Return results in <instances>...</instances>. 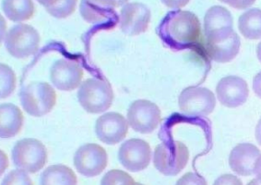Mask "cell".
<instances>
[{"label":"cell","mask_w":261,"mask_h":185,"mask_svg":"<svg viewBox=\"0 0 261 185\" xmlns=\"http://www.w3.org/2000/svg\"><path fill=\"white\" fill-rule=\"evenodd\" d=\"M77 100L89 113L107 112L114 101L112 85L105 78H88L80 87Z\"/></svg>","instance_id":"2"},{"label":"cell","mask_w":261,"mask_h":185,"mask_svg":"<svg viewBox=\"0 0 261 185\" xmlns=\"http://www.w3.org/2000/svg\"><path fill=\"white\" fill-rule=\"evenodd\" d=\"M15 167L28 173H36L47 161V151L44 144L34 138H24L15 144L12 149Z\"/></svg>","instance_id":"5"},{"label":"cell","mask_w":261,"mask_h":185,"mask_svg":"<svg viewBox=\"0 0 261 185\" xmlns=\"http://www.w3.org/2000/svg\"><path fill=\"white\" fill-rule=\"evenodd\" d=\"M260 151L249 143H242L232 148L229 156V165L233 172L240 176L254 174V167Z\"/></svg>","instance_id":"16"},{"label":"cell","mask_w":261,"mask_h":185,"mask_svg":"<svg viewBox=\"0 0 261 185\" xmlns=\"http://www.w3.org/2000/svg\"><path fill=\"white\" fill-rule=\"evenodd\" d=\"M19 96L25 112L34 117L47 114L57 103V93L46 82L30 83L21 89Z\"/></svg>","instance_id":"4"},{"label":"cell","mask_w":261,"mask_h":185,"mask_svg":"<svg viewBox=\"0 0 261 185\" xmlns=\"http://www.w3.org/2000/svg\"><path fill=\"white\" fill-rule=\"evenodd\" d=\"M238 28L247 39H260L261 10L250 9L243 13L238 20Z\"/></svg>","instance_id":"21"},{"label":"cell","mask_w":261,"mask_h":185,"mask_svg":"<svg viewBox=\"0 0 261 185\" xmlns=\"http://www.w3.org/2000/svg\"><path fill=\"white\" fill-rule=\"evenodd\" d=\"M253 89L256 96L261 99V72L256 74L253 80Z\"/></svg>","instance_id":"29"},{"label":"cell","mask_w":261,"mask_h":185,"mask_svg":"<svg viewBox=\"0 0 261 185\" xmlns=\"http://www.w3.org/2000/svg\"><path fill=\"white\" fill-rule=\"evenodd\" d=\"M83 77V68L77 61L59 59L50 69V78L59 90L71 91L81 85Z\"/></svg>","instance_id":"13"},{"label":"cell","mask_w":261,"mask_h":185,"mask_svg":"<svg viewBox=\"0 0 261 185\" xmlns=\"http://www.w3.org/2000/svg\"><path fill=\"white\" fill-rule=\"evenodd\" d=\"M165 43L175 48H185L198 42L201 24L196 15L188 10H175L166 15L159 27Z\"/></svg>","instance_id":"1"},{"label":"cell","mask_w":261,"mask_h":185,"mask_svg":"<svg viewBox=\"0 0 261 185\" xmlns=\"http://www.w3.org/2000/svg\"><path fill=\"white\" fill-rule=\"evenodd\" d=\"M110 6H115L113 2H91L83 1L80 6L81 14L89 23L97 24L108 20L115 15V11Z\"/></svg>","instance_id":"19"},{"label":"cell","mask_w":261,"mask_h":185,"mask_svg":"<svg viewBox=\"0 0 261 185\" xmlns=\"http://www.w3.org/2000/svg\"><path fill=\"white\" fill-rule=\"evenodd\" d=\"M247 185H261V181L256 178V179L250 180Z\"/></svg>","instance_id":"35"},{"label":"cell","mask_w":261,"mask_h":185,"mask_svg":"<svg viewBox=\"0 0 261 185\" xmlns=\"http://www.w3.org/2000/svg\"><path fill=\"white\" fill-rule=\"evenodd\" d=\"M150 18V9L145 4L140 2L125 3L119 16L120 29L129 36L140 35L148 29Z\"/></svg>","instance_id":"12"},{"label":"cell","mask_w":261,"mask_h":185,"mask_svg":"<svg viewBox=\"0 0 261 185\" xmlns=\"http://www.w3.org/2000/svg\"><path fill=\"white\" fill-rule=\"evenodd\" d=\"M241 40L237 32L229 39L219 44H206L210 57L218 63H228L236 58L240 51Z\"/></svg>","instance_id":"18"},{"label":"cell","mask_w":261,"mask_h":185,"mask_svg":"<svg viewBox=\"0 0 261 185\" xmlns=\"http://www.w3.org/2000/svg\"><path fill=\"white\" fill-rule=\"evenodd\" d=\"M108 156L102 146L89 143L81 146L74 155V166L82 175L92 178L107 168Z\"/></svg>","instance_id":"10"},{"label":"cell","mask_w":261,"mask_h":185,"mask_svg":"<svg viewBox=\"0 0 261 185\" xmlns=\"http://www.w3.org/2000/svg\"><path fill=\"white\" fill-rule=\"evenodd\" d=\"M256 55H257V58L260 61L261 63V42L259 44H257V47H256Z\"/></svg>","instance_id":"34"},{"label":"cell","mask_w":261,"mask_h":185,"mask_svg":"<svg viewBox=\"0 0 261 185\" xmlns=\"http://www.w3.org/2000/svg\"><path fill=\"white\" fill-rule=\"evenodd\" d=\"M40 41V35L33 26L19 23L8 32L5 37V46L12 56L26 58L38 51Z\"/></svg>","instance_id":"6"},{"label":"cell","mask_w":261,"mask_h":185,"mask_svg":"<svg viewBox=\"0 0 261 185\" xmlns=\"http://www.w3.org/2000/svg\"><path fill=\"white\" fill-rule=\"evenodd\" d=\"M41 185H77V176L74 171L62 164L49 166L40 177Z\"/></svg>","instance_id":"20"},{"label":"cell","mask_w":261,"mask_h":185,"mask_svg":"<svg viewBox=\"0 0 261 185\" xmlns=\"http://www.w3.org/2000/svg\"><path fill=\"white\" fill-rule=\"evenodd\" d=\"M229 5L232 6L234 8H237L238 10H244V8L251 6L254 4L255 1H250V2H246V1H242V2H238V1H234V2H229V1H225Z\"/></svg>","instance_id":"30"},{"label":"cell","mask_w":261,"mask_h":185,"mask_svg":"<svg viewBox=\"0 0 261 185\" xmlns=\"http://www.w3.org/2000/svg\"><path fill=\"white\" fill-rule=\"evenodd\" d=\"M135 180L128 173L120 170H112L102 177L101 185H135Z\"/></svg>","instance_id":"25"},{"label":"cell","mask_w":261,"mask_h":185,"mask_svg":"<svg viewBox=\"0 0 261 185\" xmlns=\"http://www.w3.org/2000/svg\"><path fill=\"white\" fill-rule=\"evenodd\" d=\"M41 5L44 6L49 14L58 19H65L72 14L76 10L77 1L66 0V1H39Z\"/></svg>","instance_id":"23"},{"label":"cell","mask_w":261,"mask_h":185,"mask_svg":"<svg viewBox=\"0 0 261 185\" xmlns=\"http://www.w3.org/2000/svg\"><path fill=\"white\" fill-rule=\"evenodd\" d=\"M2 9L8 19L15 22L28 20L34 16V4L33 1H10L2 2Z\"/></svg>","instance_id":"22"},{"label":"cell","mask_w":261,"mask_h":185,"mask_svg":"<svg viewBox=\"0 0 261 185\" xmlns=\"http://www.w3.org/2000/svg\"><path fill=\"white\" fill-rule=\"evenodd\" d=\"M180 111L188 116H208L216 106V97L204 87H189L178 97Z\"/></svg>","instance_id":"7"},{"label":"cell","mask_w":261,"mask_h":185,"mask_svg":"<svg viewBox=\"0 0 261 185\" xmlns=\"http://www.w3.org/2000/svg\"><path fill=\"white\" fill-rule=\"evenodd\" d=\"M175 185H208L202 176L195 172H188L179 179Z\"/></svg>","instance_id":"27"},{"label":"cell","mask_w":261,"mask_h":185,"mask_svg":"<svg viewBox=\"0 0 261 185\" xmlns=\"http://www.w3.org/2000/svg\"><path fill=\"white\" fill-rule=\"evenodd\" d=\"M1 71V99H6L11 95L16 88V75L13 70L10 69L8 65L1 64L0 65Z\"/></svg>","instance_id":"24"},{"label":"cell","mask_w":261,"mask_h":185,"mask_svg":"<svg viewBox=\"0 0 261 185\" xmlns=\"http://www.w3.org/2000/svg\"><path fill=\"white\" fill-rule=\"evenodd\" d=\"M165 4L166 5L171 6V7H173L174 8V5H178V7H181V6H184L187 4V3H189V1H185L183 3H181V2H173V3H169V2H164Z\"/></svg>","instance_id":"33"},{"label":"cell","mask_w":261,"mask_h":185,"mask_svg":"<svg viewBox=\"0 0 261 185\" xmlns=\"http://www.w3.org/2000/svg\"><path fill=\"white\" fill-rule=\"evenodd\" d=\"M216 93L219 102L223 106L237 108L247 102L249 88L247 81L242 78L228 76L218 82Z\"/></svg>","instance_id":"15"},{"label":"cell","mask_w":261,"mask_h":185,"mask_svg":"<svg viewBox=\"0 0 261 185\" xmlns=\"http://www.w3.org/2000/svg\"><path fill=\"white\" fill-rule=\"evenodd\" d=\"M1 185H34V183L26 171L13 170L4 177Z\"/></svg>","instance_id":"26"},{"label":"cell","mask_w":261,"mask_h":185,"mask_svg":"<svg viewBox=\"0 0 261 185\" xmlns=\"http://www.w3.org/2000/svg\"><path fill=\"white\" fill-rule=\"evenodd\" d=\"M23 114L19 107L11 103L0 106V137L10 138L19 134L23 126Z\"/></svg>","instance_id":"17"},{"label":"cell","mask_w":261,"mask_h":185,"mask_svg":"<svg viewBox=\"0 0 261 185\" xmlns=\"http://www.w3.org/2000/svg\"><path fill=\"white\" fill-rule=\"evenodd\" d=\"M126 116L129 127L134 131L150 134L161 122V110L150 101L138 100L131 103Z\"/></svg>","instance_id":"9"},{"label":"cell","mask_w":261,"mask_h":185,"mask_svg":"<svg viewBox=\"0 0 261 185\" xmlns=\"http://www.w3.org/2000/svg\"><path fill=\"white\" fill-rule=\"evenodd\" d=\"M233 30L231 12L222 6H213L204 17V34L207 44H219L229 39Z\"/></svg>","instance_id":"8"},{"label":"cell","mask_w":261,"mask_h":185,"mask_svg":"<svg viewBox=\"0 0 261 185\" xmlns=\"http://www.w3.org/2000/svg\"><path fill=\"white\" fill-rule=\"evenodd\" d=\"M213 185H244L242 180L237 176L232 174H223L217 178Z\"/></svg>","instance_id":"28"},{"label":"cell","mask_w":261,"mask_h":185,"mask_svg":"<svg viewBox=\"0 0 261 185\" xmlns=\"http://www.w3.org/2000/svg\"><path fill=\"white\" fill-rule=\"evenodd\" d=\"M254 174L256 176V179L261 181V154L260 156L257 158L254 167Z\"/></svg>","instance_id":"31"},{"label":"cell","mask_w":261,"mask_h":185,"mask_svg":"<svg viewBox=\"0 0 261 185\" xmlns=\"http://www.w3.org/2000/svg\"><path fill=\"white\" fill-rule=\"evenodd\" d=\"M135 185H143L142 183H140V182H136Z\"/></svg>","instance_id":"36"},{"label":"cell","mask_w":261,"mask_h":185,"mask_svg":"<svg viewBox=\"0 0 261 185\" xmlns=\"http://www.w3.org/2000/svg\"><path fill=\"white\" fill-rule=\"evenodd\" d=\"M255 135H256V142L258 143L259 146H261V118L257 122V125H256Z\"/></svg>","instance_id":"32"},{"label":"cell","mask_w":261,"mask_h":185,"mask_svg":"<svg viewBox=\"0 0 261 185\" xmlns=\"http://www.w3.org/2000/svg\"><path fill=\"white\" fill-rule=\"evenodd\" d=\"M118 160L127 171H143L150 165L151 160L150 145L140 138L124 142L118 150Z\"/></svg>","instance_id":"11"},{"label":"cell","mask_w":261,"mask_h":185,"mask_svg":"<svg viewBox=\"0 0 261 185\" xmlns=\"http://www.w3.org/2000/svg\"><path fill=\"white\" fill-rule=\"evenodd\" d=\"M189 161V148L182 142L170 140L155 147L153 164L164 175H177L188 165Z\"/></svg>","instance_id":"3"},{"label":"cell","mask_w":261,"mask_h":185,"mask_svg":"<svg viewBox=\"0 0 261 185\" xmlns=\"http://www.w3.org/2000/svg\"><path fill=\"white\" fill-rule=\"evenodd\" d=\"M128 132L126 118L117 112H107L97 119L95 134L100 141L107 145L121 142Z\"/></svg>","instance_id":"14"}]
</instances>
